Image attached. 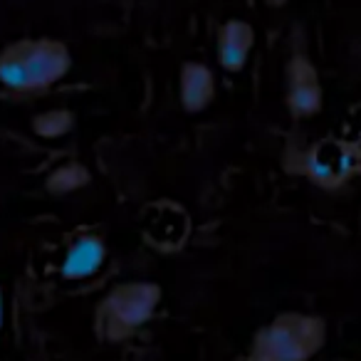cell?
I'll return each mask as SVG.
<instances>
[{
  "label": "cell",
  "instance_id": "6da1fadb",
  "mask_svg": "<svg viewBox=\"0 0 361 361\" xmlns=\"http://www.w3.org/2000/svg\"><path fill=\"white\" fill-rule=\"evenodd\" d=\"M72 57L62 42L20 40L0 52V85L13 92H40L70 72Z\"/></svg>",
  "mask_w": 361,
  "mask_h": 361
},
{
  "label": "cell",
  "instance_id": "7a4b0ae2",
  "mask_svg": "<svg viewBox=\"0 0 361 361\" xmlns=\"http://www.w3.org/2000/svg\"><path fill=\"white\" fill-rule=\"evenodd\" d=\"M326 344L322 317L285 312L255 331L250 361H312Z\"/></svg>",
  "mask_w": 361,
  "mask_h": 361
},
{
  "label": "cell",
  "instance_id": "3957f363",
  "mask_svg": "<svg viewBox=\"0 0 361 361\" xmlns=\"http://www.w3.org/2000/svg\"><path fill=\"white\" fill-rule=\"evenodd\" d=\"M159 302V285H154V282H124L102 300L99 310H97V329L109 341L126 339L154 317Z\"/></svg>",
  "mask_w": 361,
  "mask_h": 361
},
{
  "label": "cell",
  "instance_id": "277c9868",
  "mask_svg": "<svg viewBox=\"0 0 361 361\" xmlns=\"http://www.w3.org/2000/svg\"><path fill=\"white\" fill-rule=\"evenodd\" d=\"M359 154L351 144L324 139L314 144L305 156V173L322 188H336L354 176Z\"/></svg>",
  "mask_w": 361,
  "mask_h": 361
},
{
  "label": "cell",
  "instance_id": "5b68a950",
  "mask_svg": "<svg viewBox=\"0 0 361 361\" xmlns=\"http://www.w3.org/2000/svg\"><path fill=\"white\" fill-rule=\"evenodd\" d=\"M287 106L295 116H312L322 109V85L307 57L297 55L287 67Z\"/></svg>",
  "mask_w": 361,
  "mask_h": 361
},
{
  "label": "cell",
  "instance_id": "8992f818",
  "mask_svg": "<svg viewBox=\"0 0 361 361\" xmlns=\"http://www.w3.org/2000/svg\"><path fill=\"white\" fill-rule=\"evenodd\" d=\"M218 82L216 75L208 65L203 62H186L180 67L178 75V97L183 109L198 114V111L208 109L216 99Z\"/></svg>",
  "mask_w": 361,
  "mask_h": 361
},
{
  "label": "cell",
  "instance_id": "52a82bcc",
  "mask_svg": "<svg viewBox=\"0 0 361 361\" xmlns=\"http://www.w3.org/2000/svg\"><path fill=\"white\" fill-rule=\"evenodd\" d=\"M106 262V245L99 235H80L62 257L60 272L65 280H90Z\"/></svg>",
  "mask_w": 361,
  "mask_h": 361
},
{
  "label": "cell",
  "instance_id": "ba28073f",
  "mask_svg": "<svg viewBox=\"0 0 361 361\" xmlns=\"http://www.w3.org/2000/svg\"><path fill=\"white\" fill-rule=\"evenodd\" d=\"M255 45V30L245 20H228L221 25L216 37L218 62L226 72H240Z\"/></svg>",
  "mask_w": 361,
  "mask_h": 361
},
{
  "label": "cell",
  "instance_id": "9c48e42d",
  "mask_svg": "<svg viewBox=\"0 0 361 361\" xmlns=\"http://www.w3.org/2000/svg\"><path fill=\"white\" fill-rule=\"evenodd\" d=\"M6 324V297H3V287H0V331Z\"/></svg>",
  "mask_w": 361,
  "mask_h": 361
},
{
  "label": "cell",
  "instance_id": "30bf717a",
  "mask_svg": "<svg viewBox=\"0 0 361 361\" xmlns=\"http://www.w3.org/2000/svg\"><path fill=\"white\" fill-rule=\"evenodd\" d=\"M267 3H270V6H285L287 0H267Z\"/></svg>",
  "mask_w": 361,
  "mask_h": 361
},
{
  "label": "cell",
  "instance_id": "8fae6325",
  "mask_svg": "<svg viewBox=\"0 0 361 361\" xmlns=\"http://www.w3.org/2000/svg\"><path fill=\"white\" fill-rule=\"evenodd\" d=\"M359 134H361V129H359Z\"/></svg>",
  "mask_w": 361,
  "mask_h": 361
}]
</instances>
